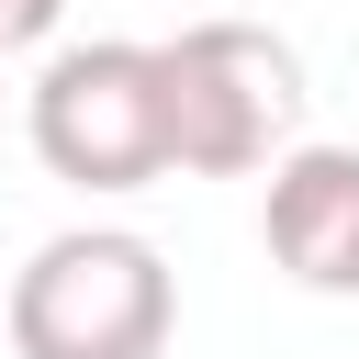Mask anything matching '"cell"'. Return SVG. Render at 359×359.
Here are the masks:
<instances>
[{"mask_svg":"<svg viewBox=\"0 0 359 359\" xmlns=\"http://www.w3.org/2000/svg\"><path fill=\"white\" fill-rule=\"evenodd\" d=\"M157 112H168V168L180 180H247V168L292 157L303 56L269 22H180L157 45Z\"/></svg>","mask_w":359,"mask_h":359,"instance_id":"obj_1","label":"cell"},{"mask_svg":"<svg viewBox=\"0 0 359 359\" xmlns=\"http://www.w3.org/2000/svg\"><path fill=\"white\" fill-rule=\"evenodd\" d=\"M11 348L22 359H157L168 325H180V280L146 236L123 224H79V236H45L22 269H11Z\"/></svg>","mask_w":359,"mask_h":359,"instance_id":"obj_2","label":"cell"},{"mask_svg":"<svg viewBox=\"0 0 359 359\" xmlns=\"http://www.w3.org/2000/svg\"><path fill=\"white\" fill-rule=\"evenodd\" d=\"M34 157L67 180V191H146L168 180V112H157V45H123V34H90V45H56L34 101Z\"/></svg>","mask_w":359,"mask_h":359,"instance_id":"obj_3","label":"cell"},{"mask_svg":"<svg viewBox=\"0 0 359 359\" xmlns=\"http://www.w3.org/2000/svg\"><path fill=\"white\" fill-rule=\"evenodd\" d=\"M269 258L303 292H359V146H292L269 157Z\"/></svg>","mask_w":359,"mask_h":359,"instance_id":"obj_4","label":"cell"},{"mask_svg":"<svg viewBox=\"0 0 359 359\" xmlns=\"http://www.w3.org/2000/svg\"><path fill=\"white\" fill-rule=\"evenodd\" d=\"M67 22V0H0V56H22V45H45Z\"/></svg>","mask_w":359,"mask_h":359,"instance_id":"obj_5","label":"cell"}]
</instances>
